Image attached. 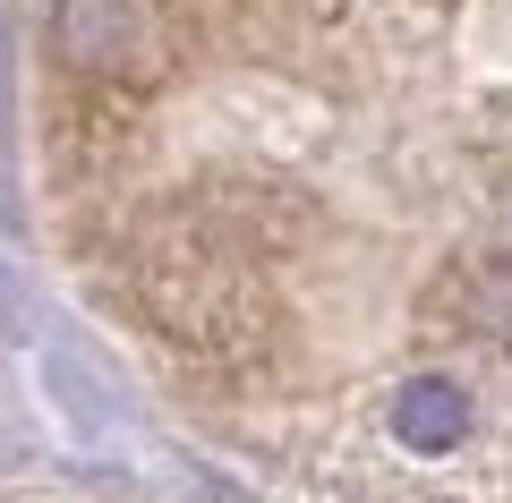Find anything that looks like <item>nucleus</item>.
<instances>
[{"mask_svg":"<svg viewBox=\"0 0 512 503\" xmlns=\"http://www.w3.org/2000/svg\"><path fill=\"white\" fill-rule=\"evenodd\" d=\"M52 60L94 86H137L163 69V26L146 0H52Z\"/></svg>","mask_w":512,"mask_h":503,"instance_id":"f257e3e1","label":"nucleus"},{"mask_svg":"<svg viewBox=\"0 0 512 503\" xmlns=\"http://www.w3.org/2000/svg\"><path fill=\"white\" fill-rule=\"evenodd\" d=\"M146 307L180 333V342H231V324L248 316V282L231 256L214 248H180L146 265Z\"/></svg>","mask_w":512,"mask_h":503,"instance_id":"f03ea898","label":"nucleus"},{"mask_svg":"<svg viewBox=\"0 0 512 503\" xmlns=\"http://www.w3.org/2000/svg\"><path fill=\"white\" fill-rule=\"evenodd\" d=\"M393 435H402L410 452H453L461 435H470V393H461L453 376H410L402 393H393Z\"/></svg>","mask_w":512,"mask_h":503,"instance_id":"7ed1b4c3","label":"nucleus"},{"mask_svg":"<svg viewBox=\"0 0 512 503\" xmlns=\"http://www.w3.org/2000/svg\"><path fill=\"white\" fill-rule=\"evenodd\" d=\"M453 307H461V324H470V333H487V342L512 350V256L470 265V273L453 282Z\"/></svg>","mask_w":512,"mask_h":503,"instance_id":"20e7f679","label":"nucleus"},{"mask_svg":"<svg viewBox=\"0 0 512 503\" xmlns=\"http://www.w3.org/2000/svg\"><path fill=\"white\" fill-rule=\"evenodd\" d=\"M504 248H512V188H504Z\"/></svg>","mask_w":512,"mask_h":503,"instance_id":"39448f33","label":"nucleus"}]
</instances>
